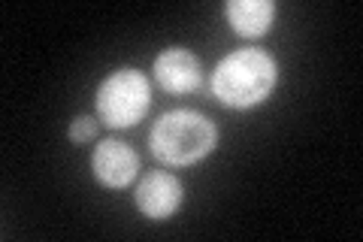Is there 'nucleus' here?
<instances>
[{
    "label": "nucleus",
    "instance_id": "nucleus-7",
    "mask_svg": "<svg viewBox=\"0 0 363 242\" xmlns=\"http://www.w3.org/2000/svg\"><path fill=\"white\" fill-rule=\"evenodd\" d=\"M224 16L240 37H264L276 18L272 0H227Z\"/></svg>",
    "mask_w": 363,
    "mask_h": 242
},
{
    "label": "nucleus",
    "instance_id": "nucleus-5",
    "mask_svg": "<svg viewBox=\"0 0 363 242\" xmlns=\"http://www.w3.org/2000/svg\"><path fill=\"white\" fill-rule=\"evenodd\" d=\"M91 170L106 188H128L133 176L140 172V158L128 143L104 140L97 143L94 155H91Z\"/></svg>",
    "mask_w": 363,
    "mask_h": 242
},
{
    "label": "nucleus",
    "instance_id": "nucleus-1",
    "mask_svg": "<svg viewBox=\"0 0 363 242\" xmlns=\"http://www.w3.org/2000/svg\"><path fill=\"white\" fill-rule=\"evenodd\" d=\"M279 82V64L264 49L230 52L212 73V94L233 109L264 103Z\"/></svg>",
    "mask_w": 363,
    "mask_h": 242
},
{
    "label": "nucleus",
    "instance_id": "nucleus-4",
    "mask_svg": "<svg viewBox=\"0 0 363 242\" xmlns=\"http://www.w3.org/2000/svg\"><path fill=\"white\" fill-rule=\"evenodd\" d=\"M182 200H185L182 182L176 176H169V172H149L136 185V209L145 218H155V221L176 215Z\"/></svg>",
    "mask_w": 363,
    "mask_h": 242
},
{
    "label": "nucleus",
    "instance_id": "nucleus-3",
    "mask_svg": "<svg viewBox=\"0 0 363 242\" xmlns=\"http://www.w3.org/2000/svg\"><path fill=\"white\" fill-rule=\"evenodd\" d=\"M149 100V79L140 70H116L97 88V115L109 128H130L145 115Z\"/></svg>",
    "mask_w": 363,
    "mask_h": 242
},
{
    "label": "nucleus",
    "instance_id": "nucleus-8",
    "mask_svg": "<svg viewBox=\"0 0 363 242\" xmlns=\"http://www.w3.org/2000/svg\"><path fill=\"white\" fill-rule=\"evenodd\" d=\"M94 133H97V121L88 119V115H76L70 121V131H67V136L73 143H88V140H94Z\"/></svg>",
    "mask_w": 363,
    "mask_h": 242
},
{
    "label": "nucleus",
    "instance_id": "nucleus-2",
    "mask_svg": "<svg viewBox=\"0 0 363 242\" xmlns=\"http://www.w3.org/2000/svg\"><path fill=\"white\" fill-rule=\"evenodd\" d=\"M149 143L155 158L167 167H188L212 152L218 143V131L206 115L194 109H173L155 121Z\"/></svg>",
    "mask_w": 363,
    "mask_h": 242
},
{
    "label": "nucleus",
    "instance_id": "nucleus-6",
    "mask_svg": "<svg viewBox=\"0 0 363 242\" xmlns=\"http://www.w3.org/2000/svg\"><path fill=\"white\" fill-rule=\"evenodd\" d=\"M155 79L169 94H188V91H194L200 85L203 70L194 52L173 45V49H164L155 57Z\"/></svg>",
    "mask_w": 363,
    "mask_h": 242
}]
</instances>
